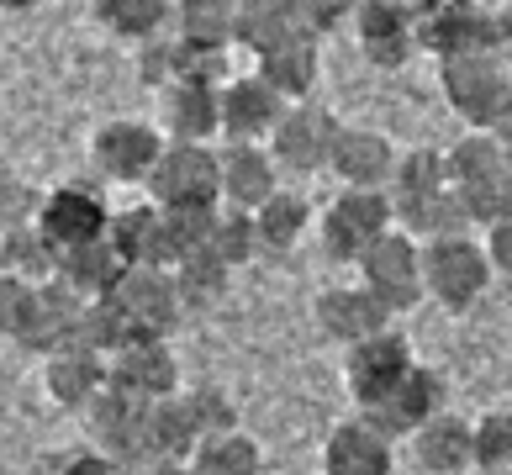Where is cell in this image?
Returning a JSON list of instances; mask_svg holds the SVG:
<instances>
[{"label": "cell", "instance_id": "obj_1", "mask_svg": "<svg viewBox=\"0 0 512 475\" xmlns=\"http://www.w3.org/2000/svg\"><path fill=\"white\" fill-rule=\"evenodd\" d=\"M512 43L507 0H433L417 11V48L454 59V53H497Z\"/></svg>", "mask_w": 512, "mask_h": 475}, {"label": "cell", "instance_id": "obj_2", "mask_svg": "<svg viewBox=\"0 0 512 475\" xmlns=\"http://www.w3.org/2000/svg\"><path fill=\"white\" fill-rule=\"evenodd\" d=\"M449 185L460 190L465 212L476 227H491L512 206V175H507V143L497 132H470L449 148Z\"/></svg>", "mask_w": 512, "mask_h": 475}, {"label": "cell", "instance_id": "obj_3", "mask_svg": "<svg viewBox=\"0 0 512 475\" xmlns=\"http://www.w3.org/2000/svg\"><path fill=\"white\" fill-rule=\"evenodd\" d=\"M491 275H497V264H491L481 238L460 233V238H428L423 243V285H428V296L449 312L476 307V301L486 296Z\"/></svg>", "mask_w": 512, "mask_h": 475}, {"label": "cell", "instance_id": "obj_4", "mask_svg": "<svg viewBox=\"0 0 512 475\" xmlns=\"http://www.w3.org/2000/svg\"><path fill=\"white\" fill-rule=\"evenodd\" d=\"M439 85H444V101L476 132H491L502 122V111L512 106V80L497 53H454V59H439Z\"/></svg>", "mask_w": 512, "mask_h": 475}, {"label": "cell", "instance_id": "obj_5", "mask_svg": "<svg viewBox=\"0 0 512 475\" xmlns=\"http://www.w3.org/2000/svg\"><path fill=\"white\" fill-rule=\"evenodd\" d=\"M354 270H359V285H370L391 317L412 312L417 301L428 296V285H423V238H412L407 227L381 233Z\"/></svg>", "mask_w": 512, "mask_h": 475}, {"label": "cell", "instance_id": "obj_6", "mask_svg": "<svg viewBox=\"0 0 512 475\" xmlns=\"http://www.w3.org/2000/svg\"><path fill=\"white\" fill-rule=\"evenodd\" d=\"M80 317H85V296L69 291V285L53 275V280H32L27 296H22V312H16V333L11 344L27 349L37 359L69 349L80 338Z\"/></svg>", "mask_w": 512, "mask_h": 475}, {"label": "cell", "instance_id": "obj_7", "mask_svg": "<svg viewBox=\"0 0 512 475\" xmlns=\"http://www.w3.org/2000/svg\"><path fill=\"white\" fill-rule=\"evenodd\" d=\"M391 227H396L391 190H354V185H344V196L322 212V254H328L333 264H359L370 243L381 233H391Z\"/></svg>", "mask_w": 512, "mask_h": 475}, {"label": "cell", "instance_id": "obj_8", "mask_svg": "<svg viewBox=\"0 0 512 475\" xmlns=\"http://www.w3.org/2000/svg\"><path fill=\"white\" fill-rule=\"evenodd\" d=\"M143 190L159 206H222V154L212 143H169Z\"/></svg>", "mask_w": 512, "mask_h": 475}, {"label": "cell", "instance_id": "obj_9", "mask_svg": "<svg viewBox=\"0 0 512 475\" xmlns=\"http://www.w3.org/2000/svg\"><path fill=\"white\" fill-rule=\"evenodd\" d=\"M164 148H169L164 132L154 122H138V117H117V122H101L90 132V164L111 185H148Z\"/></svg>", "mask_w": 512, "mask_h": 475}, {"label": "cell", "instance_id": "obj_10", "mask_svg": "<svg viewBox=\"0 0 512 475\" xmlns=\"http://www.w3.org/2000/svg\"><path fill=\"white\" fill-rule=\"evenodd\" d=\"M338 132H344V122H338L328 106L296 101L286 117H280V127L270 132V154L286 175H317V169L333 164Z\"/></svg>", "mask_w": 512, "mask_h": 475}, {"label": "cell", "instance_id": "obj_11", "mask_svg": "<svg viewBox=\"0 0 512 475\" xmlns=\"http://www.w3.org/2000/svg\"><path fill=\"white\" fill-rule=\"evenodd\" d=\"M85 428H90V444L101 454H111L117 465L148 470V402L106 386L96 402L85 407Z\"/></svg>", "mask_w": 512, "mask_h": 475}, {"label": "cell", "instance_id": "obj_12", "mask_svg": "<svg viewBox=\"0 0 512 475\" xmlns=\"http://www.w3.org/2000/svg\"><path fill=\"white\" fill-rule=\"evenodd\" d=\"M111 301H117V312L143 338H169V333L180 328V312H185L175 275L159 270V264H127V275L117 280Z\"/></svg>", "mask_w": 512, "mask_h": 475}, {"label": "cell", "instance_id": "obj_13", "mask_svg": "<svg viewBox=\"0 0 512 475\" xmlns=\"http://www.w3.org/2000/svg\"><path fill=\"white\" fill-rule=\"evenodd\" d=\"M106 227H111V206L101 201V190L85 185V180L53 185L43 196V212H37V233H43L59 254L106 238Z\"/></svg>", "mask_w": 512, "mask_h": 475}, {"label": "cell", "instance_id": "obj_14", "mask_svg": "<svg viewBox=\"0 0 512 475\" xmlns=\"http://www.w3.org/2000/svg\"><path fill=\"white\" fill-rule=\"evenodd\" d=\"M412 365H417L412 344H407L396 328L365 338V344H354V349H349V365H344V386H349V396H354V407L386 402V396L412 375Z\"/></svg>", "mask_w": 512, "mask_h": 475}, {"label": "cell", "instance_id": "obj_15", "mask_svg": "<svg viewBox=\"0 0 512 475\" xmlns=\"http://www.w3.org/2000/svg\"><path fill=\"white\" fill-rule=\"evenodd\" d=\"M449 407V386H444V375L439 370H428V365H412V375L396 386L386 402H375V407H359V417L375 428V433H386V439H412L423 423H433Z\"/></svg>", "mask_w": 512, "mask_h": 475}, {"label": "cell", "instance_id": "obj_16", "mask_svg": "<svg viewBox=\"0 0 512 475\" xmlns=\"http://www.w3.org/2000/svg\"><path fill=\"white\" fill-rule=\"evenodd\" d=\"M296 101H286L264 74H233L222 85V138L227 143H270V132L280 127Z\"/></svg>", "mask_w": 512, "mask_h": 475}, {"label": "cell", "instance_id": "obj_17", "mask_svg": "<svg viewBox=\"0 0 512 475\" xmlns=\"http://www.w3.org/2000/svg\"><path fill=\"white\" fill-rule=\"evenodd\" d=\"M111 365V386L138 396V402H164L180 391V359L169 349V338H138L122 354L106 359Z\"/></svg>", "mask_w": 512, "mask_h": 475}, {"label": "cell", "instance_id": "obj_18", "mask_svg": "<svg viewBox=\"0 0 512 475\" xmlns=\"http://www.w3.org/2000/svg\"><path fill=\"white\" fill-rule=\"evenodd\" d=\"M359 53L375 69H402L417 53V11H407L402 0H365L354 16Z\"/></svg>", "mask_w": 512, "mask_h": 475}, {"label": "cell", "instance_id": "obj_19", "mask_svg": "<svg viewBox=\"0 0 512 475\" xmlns=\"http://www.w3.org/2000/svg\"><path fill=\"white\" fill-rule=\"evenodd\" d=\"M317 328L333 338V344H365V338L386 333L391 328V312L381 307V296L370 291V285H328V291L317 296Z\"/></svg>", "mask_w": 512, "mask_h": 475}, {"label": "cell", "instance_id": "obj_20", "mask_svg": "<svg viewBox=\"0 0 512 475\" xmlns=\"http://www.w3.org/2000/svg\"><path fill=\"white\" fill-rule=\"evenodd\" d=\"M217 154H222V206L259 212L280 190V164L270 143H222Z\"/></svg>", "mask_w": 512, "mask_h": 475}, {"label": "cell", "instance_id": "obj_21", "mask_svg": "<svg viewBox=\"0 0 512 475\" xmlns=\"http://www.w3.org/2000/svg\"><path fill=\"white\" fill-rule=\"evenodd\" d=\"M159 122H164V138L169 143H212L222 132V85H206V80H180L159 90Z\"/></svg>", "mask_w": 512, "mask_h": 475}, {"label": "cell", "instance_id": "obj_22", "mask_svg": "<svg viewBox=\"0 0 512 475\" xmlns=\"http://www.w3.org/2000/svg\"><path fill=\"white\" fill-rule=\"evenodd\" d=\"M396 143L375 127H344L338 132V148H333V175L354 185V190H391V175H396Z\"/></svg>", "mask_w": 512, "mask_h": 475}, {"label": "cell", "instance_id": "obj_23", "mask_svg": "<svg viewBox=\"0 0 512 475\" xmlns=\"http://www.w3.org/2000/svg\"><path fill=\"white\" fill-rule=\"evenodd\" d=\"M106 386H111V365H106V354H96V349L69 344V349L43 359V391L59 407H69V412H85Z\"/></svg>", "mask_w": 512, "mask_h": 475}, {"label": "cell", "instance_id": "obj_24", "mask_svg": "<svg viewBox=\"0 0 512 475\" xmlns=\"http://www.w3.org/2000/svg\"><path fill=\"white\" fill-rule=\"evenodd\" d=\"M412 460L428 475H465L476 470V423L454 412H439L433 423H423L412 433Z\"/></svg>", "mask_w": 512, "mask_h": 475}, {"label": "cell", "instance_id": "obj_25", "mask_svg": "<svg viewBox=\"0 0 512 475\" xmlns=\"http://www.w3.org/2000/svg\"><path fill=\"white\" fill-rule=\"evenodd\" d=\"M391 439L375 433L365 417H349L322 444V475H391Z\"/></svg>", "mask_w": 512, "mask_h": 475}, {"label": "cell", "instance_id": "obj_26", "mask_svg": "<svg viewBox=\"0 0 512 475\" xmlns=\"http://www.w3.org/2000/svg\"><path fill=\"white\" fill-rule=\"evenodd\" d=\"M106 238L117 243V254L127 264H159V270H169V233H164L159 201H132L122 212H111Z\"/></svg>", "mask_w": 512, "mask_h": 475}, {"label": "cell", "instance_id": "obj_27", "mask_svg": "<svg viewBox=\"0 0 512 475\" xmlns=\"http://www.w3.org/2000/svg\"><path fill=\"white\" fill-rule=\"evenodd\" d=\"M53 275H59L69 291H80L85 301H101V296L117 291V280L127 275V259L117 254L111 238H96V243H80V249H64Z\"/></svg>", "mask_w": 512, "mask_h": 475}, {"label": "cell", "instance_id": "obj_28", "mask_svg": "<svg viewBox=\"0 0 512 475\" xmlns=\"http://www.w3.org/2000/svg\"><path fill=\"white\" fill-rule=\"evenodd\" d=\"M296 32H312L301 0H238V43L249 48L254 59L270 53V48H280Z\"/></svg>", "mask_w": 512, "mask_h": 475}, {"label": "cell", "instance_id": "obj_29", "mask_svg": "<svg viewBox=\"0 0 512 475\" xmlns=\"http://www.w3.org/2000/svg\"><path fill=\"white\" fill-rule=\"evenodd\" d=\"M322 32H296L286 37L280 48L259 53V74L270 80L286 101H307L312 85H317V69H322V48H317Z\"/></svg>", "mask_w": 512, "mask_h": 475}, {"label": "cell", "instance_id": "obj_30", "mask_svg": "<svg viewBox=\"0 0 512 475\" xmlns=\"http://www.w3.org/2000/svg\"><path fill=\"white\" fill-rule=\"evenodd\" d=\"M196 449H201V428H196V412L185 402V391L164 396V402H148V465L191 460Z\"/></svg>", "mask_w": 512, "mask_h": 475}, {"label": "cell", "instance_id": "obj_31", "mask_svg": "<svg viewBox=\"0 0 512 475\" xmlns=\"http://www.w3.org/2000/svg\"><path fill=\"white\" fill-rule=\"evenodd\" d=\"M169 32H180L196 48L227 53V43H238V0H175Z\"/></svg>", "mask_w": 512, "mask_h": 475}, {"label": "cell", "instance_id": "obj_32", "mask_svg": "<svg viewBox=\"0 0 512 475\" xmlns=\"http://www.w3.org/2000/svg\"><path fill=\"white\" fill-rule=\"evenodd\" d=\"M254 227H259V254H291L312 227V201L301 196V190L280 185L275 196L254 212Z\"/></svg>", "mask_w": 512, "mask_h": 475}, {"label": "cell", "instance_id": "obj_33", "mask_svg": "<svg viewBox=\"0 0 512 475\" xmlns=\"http://www.w3.org/2000/svg\"><path fill=\"white\" fill-rule=\"evenodd\" d=\"M439 190H449V154H439V148H407V154L396 159V175H391L396 212L439 196Z\"/></svg>", "mask_w": 512, "mask_h": 475}, {"label": "cell", "instance_id": "obj_34", "mask_svg": "<svg viewBox=\"0 0 512 475\" xmlns=\"http://www.w3.org/2000/svg\"><path fill=\"white\" fill-rule=\"evenodd\" d=\"M90 11H96V22L106 32L127 37V43H148V37H159L169 27L175 0H90Z\"/></svg>", "mask_w": 512, "mask_h": 475}, {"label": "cell", "instance_id": "obj_35", "mask_svg": "<svg viewBox=\"0 0 512 475\" xmlns=\"http://www.w3.org/2000/svg\"><path fill=\"white\" fill-rule=\"evenodd\" d=\"M191 470L196 475H259L264 470V449L243 428L212 433V439H201V449L191 454Z\"/></svg>", "mask_w": 512, "mask_h": 475}, {"label": "cell", "instance_id": "obj_36", "mask_svg": "<svg viewBox=\"0 0 512 475\" xmlns=\"http://www.w3.org/2000/svg\"><path fill=\"white\" fill-rule=\"evenodd\" d=\"M169 275H175L185 307H206V301H217V296L227 291V275H233V264H227V259L212 249V243H206V249L175 259V270H169Z\"/></svg>", "mask_w": 512, "mask_h": 475}, {"label": "cell", "instance_id": "obj_37", "mask_svg": "<svg viewBox=\"0 0 512 475\" xmlns=\"http://www.w3.org/2000/svg\"><path fill=\"white\" fill-rule=\"evenodd\" d=\"M217 212H222V206H164L169 270H175V259H185V254H196V249H206V243H212Z\"/></svg>", "mask_w": 512, "mask_h": 475}, {"label": "cell", "instance_id": "obj_38", "mask_svg": "<svg viewBox=\"0 0 512 475\" xmlns=\"http://www.w3.org/2000/svg\"><path fill=\"white\" fill-rule=\"evenodd\" d=\"M53 270H59V249L37 233V227H16V233H6V275L16 280H53Z\"/></svg>", "mask_w": 512, "mask_h": 475}, {"label": "cell", "instance_id": "obj_39", "mask_svg": "<svg viewBox=\"0 0 512 475\" xmlns=\"http://www.w3.org/2000/svg\"><path fill=\"white\" fill-rule=\"evenodd\" d=\"M212 249L233 264H249L259 254V227H254V212H238V206H222L217 212V227H212Z\"/></svg>", "mask_w": 512, "mask_h": 475}, {"label": "cell", "instance_id": "obj_40", "mask_svg": "<svg viewBox=\"0 0 512 475\" xmlns=\"http://www.w3.org/2000/svg\"><path fill=\"white\" fill-rule=\"evenodd\" d=\"M512 465V412L497 407L476 417V470H502Z\"/></svg>", "mask_w": 512, "mask_h": 475}, {"label": "cell", "instance_id": "obj_41", "mask_svg": "<svg viewBox=\"0 0 512 475\" xmlns=\"http://www.w3.org/2000/svg\"><path fill=\"white\" fill-rule=\"evenodd\" d=\"M185 402H191V412H196L201 439L238 428V407H233V396H227L222 386H191V391H185Z\"/></svg>", "mask_w": 512, "mask_h": 475}, {"label": "cell", "instance_id": "obj_42", "mask_svg": "<svg viewBox=\"0 0 512 475\" xmlns=\"http://www.w3.org/2000/svg\"><path fill=\"white\" fill-rule=\"evenodd\" d=\"M48 190H32L27 180H0V233H16V227H37Z\"/></svg>", "mask_w": 512, "mask_h": 475}, {"label": "cell", "instance_id": "obj_43", "mask_svg": "<svg viewBox=\"0 0 512 475\" xmlns=\"http://www.w3.org/2000/svg\"><path fill=\"white\" fill-rule=\"evenodd\" d=\"M359 6H365V0H301V11H307L312 32H333V27L354 22Z\"/></svg>", "mask_w": 512, "mask_h": 475}, {"label": "cell", "instance_id": "obj_44", "mask_svg": "<svg viewBox=\"0 0 512 475\" xmlns=\"http://www.w3.org/2000/svg\"><path fill=\"white\" fill-rule=\"evenodd\" d=\"M481 243H486V254H491V264H497V270L502 275H512V206H507V212L497 217V222H491V227H481Z\"/></svg>", "mask_w": 512, "mask_h": 475}, {"label": "cell", "instance_id": "obj_45", "mask_svg": "<svg viewBox=\"0 0 512 475\" xmlns=\"http://www.w3.org/2000/svg\"><path fill=\"white\" fill-rule=\"evenodd\" d=\"M22 296H27V280H16L0 270V338L16 333V312H22Z\"/></svg>", "mask_w": 512, "mask_h": 475}, {"label": "cell", "instance_id": "obj_46", "mask_svg": "<svg viewBox=\"0 0 512 475\" xmlns=\"http://www.w3.org/2000/svg\"><path fill=\"white\" fill-rule=\"evenodd\" d=\"M143 475H196L191 460H159V465H148Z\"/></svg>", "mask_w": 512, "mask_h": 475}, {"label": "cell", "instance_id": "obj_47", "mask_svg": "<svg viewBox=\"0 0 512 475\" xmlns=\"http://www.w3.org/2000/svg\"><path fill=\"white\" fill-rule=\"evenodd\" d=\"M491 132H497V138H502V143L512 148V106L502 111V122H497V127H491Z\"/></svg>", "mask_w": 512, "mask_h": 475}, {"label": "cell", "instance_id": "obj_48", "mask_svg": "<svg viewBox=\"0 0 512 475\" xmlns=\"http://www.w3.org/2000/svg\"><path fill=\"white\" fill-rule=\"evenodd\" d=\"M37 0H0V11H32Z\"/></svg>", "mask_w": 512, "mask_h": 475}, {"label": "cell", "instance_id": "obj_49", "mask_svg": "<svg viewBox=\"0 0 512 475\" xmlns=\"http://www.w3.org/2000/svg\"><path fill=\"white\" fill-rule=\"evenodd\" d=\"M402 6H407V11H423V6H433V0H402Z\"/></svg>", "mask_w": 512, "mask_h": 475}, {"label": "cell", "instance_id": "obj_50", "mask_svg": "<svg viewBox=\"0 0 512 475\" xmlns=\"http://www.w3.org/2000/svg\"><path fill=\"white\" fill-rule=\"evenodd\" d=\"M470 475H512V465H502V470H470Z\"/></svg>", "mask_w": 512, "mask_h": 475}, {"label": "cell", "instance_id": "obj_51", "mask_svg": "<svg viewBox=\"0 0 512 475\" xmlns=\"http://www.w3.org/2000/svg\"><path fill=\"white\" fill-rule=\"evenodd\" d=\"M0 270H6V233H0Z\"/></svg>", "mask_w": 512, "mask_h": 475}, {"label": "cell", "instance_id": "obj_52", "mask_svg": "<svg viewBox=\"0 0 512 475\" xmlns=\"http://www.w3.org/2000/svg\"><path fill=\"white\" fill-rule=\"evenodd\" d=\"M507 175H512V148H507Z\"/></svg>", "mask_w": 512, "mask_h": 475}]
</instances>
